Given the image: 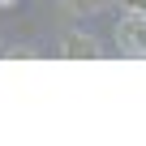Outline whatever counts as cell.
Returning a JSON list of instances; mask_svg holds the SVG:
<instances>
[{"label":"cell","instance_id":"obj_2","mask_svg":"<svg viewBox=\"0 0 146 146\" xmlns=\"http://www.w3.org/2000/svg\"><path fill=\"white\" fill-rule=\"evenodd\" d=\"M60 52L73 56V60H95V56H99V39H90V35H82V30H69V35L60 39Z\"/></svg>","mask_w":146,"mask_h":146},{"label":"cell","instance_id":"obj_1","mask_svg":"<svg viewBox=\"0 0 146 146\" xmlns=\"http://www.w3.org/2000/svg\"><path fill=\"white\" fill-rule=\"evenodd\" d=\"M116 47L125 56H146V13H125L116 22Z\"/></svg>","mask_w":146,"mask_h":146},{"label":"cell","instance_id":"obj_3","mask_svg":"<svg viewBox=\"0 0 146 146\" xmlns=\"http://www.w3.org/2000/svg\"><path fill=\"white\" fill-rule=\"evenodd\" d=\"M60 5H64L69 13H78V17H90V13H103L112 0H60Z\"/></svg>","mask_w":146,"mask_h":146},{"label":"cell","instance_id":"obj_4","mask_svg":"<svg viewBox=\"0 0 146 146\" xmlns=\"http://www.w3.org/2000/svg\"><path fill=\"white\" fill-rule=\"evenodd\" d=\"M125 9L129 13H146V0H125Z\"/></svg>","mask_w":146,"mask_h":146}]
</instances>
